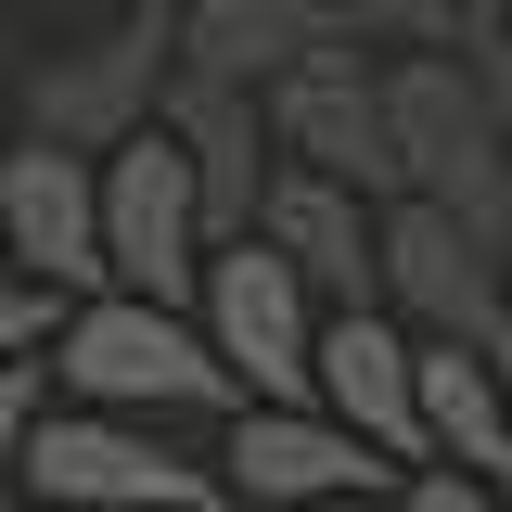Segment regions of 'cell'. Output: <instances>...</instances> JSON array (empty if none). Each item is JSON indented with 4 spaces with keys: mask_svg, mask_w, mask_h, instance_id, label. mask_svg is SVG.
<instances>
[{
    "mask_svg": "<svg viewBox=\"0 0 512 512\" xmlns=\"http://www.w3.org/2000/svg\"><path fill=\"white\" fill-rule=\"evenodd\" d=\"M52 384H64V410H116V423H180V410L244 423V410H256L244 384H231V359L205 346V320H192V308H141V295L64 308Z\"/></svg>",
    "mask_w": 512,
    "mask_h": 512,
    "instance_id": "cell-1",
    "label": "cell"
},
{
    "mask_svg": "<svg viewBox=\"0 0 512 512\" xmlns=\"http://www.w3.org/2000/svg\"><path fill=\"white\" fill-rule=\"evenodd\" d=\"M384 128H397L410 205H448L461 231L512 244V141H500V103L461 52H384Z\"/></svg>",
    "mask_w": 512,
    "mask_h": 512,
    "instance_id": "cell-2",
    "label": "cell"
},
{
    "mask_svg": "<svg viewBox=\"0 0 512 512\" xmlns=\"http://www.w3.org/2000/svg\"><path fill=\"white\" fill-rule=\"evenodd\" d=\"M167 90H180V13H116L103 39H64L52 64H26V141L103 167L128 141H154Z\"/></svg>",
    "mask_w": 512,
    "mask_h": 512,
    "instance_id": "cell-3",
    "label": "cell"
},
{
    "mask_svg": "<svg viewBox=\"0 0 512 512\" xmlns=\"http://www.w3.org/2000/svg\"><path fill=\"white\" fill-rule=\"evenodd\" d=\"M384 320H410L423 346H461V359H500V372H512L500 244L461 231L448 205H384Z\"/></svg>",
    "mask_w": 512,
    "mask_h": 512,
    "instance_id": "cell-4",
    "label": "cell"
},
{
    "mask_svg": "<svg viewBox=\"0 0 512 512\" xmlns=\"http://www.w3.org/2000/svg\"><path fill=\"white\" fill-rule=\"evenodd\" d=\"M192 320H205V346L231 359V384H244L256 410H320V333H333V308L269 244H218Z\"/></svg>",
    "mask_w": 512,
    "mask_h": 512,
    "instance_id": "cell-5",
    "label": "cell"
},
{
    "mask_svg": "<svg viewBox=\"0 0 512 512\" xmlns=\"http://www.w3.org/2000/svg\"><path fill=\"white\" fill-rule=\"evenodd\" d=\"M103 269L141 308H205V269H218V231H205V192H192L180 141H128L103 154Z\"/></svg>",
    "mask_w": 512,
    "mask_h": 512,
    "instance_id": "cell-6",
    "label": "cell"
},
{
    "mask_svg": "<svg viewBox=\"0 0 512 512\" xmlns=\"http://www.w3.org/2000/svg\"><path fill=\"white\" fill-rule=\"evenodd\" d=\"M26 487L39 512H218V461H180L154 423H116V410H52L39 448H26Z\"/></svg>",
    "mask_w": 512,
    "mask_h": 512,
    "instance_id": "cell-7",
    "label": "cell"
},
{
    "mask_svg": "<svg viewBox=\"0 0 512 512\" xmlns=\"http://www.w3.org/2000/svg\"><path fill=\"white\" fill-rule=\"evenodd\" d=\"M0 269L64 295V308L116 295V269H103V167L90 154H52V141L0 154Z\"/></svg>",
    "mask_w": 512,
    "mask_h": 512,
    "instance_id": "cell-8",
    "label": "cell"
},
{
    "mask_svg": "<svg viewBox=\"0 0 512 512\" xmlns=\"http://www.w3.org/2000/svg\"><path fill=\"white\" fill-rule=\"evenodd\" d=\"M218 487L244 512H346V500H397L410 474L384 448H359L333 410H244L218 448Z\"/></svg>",
    "mask_w": 512,
    "mask_h": 512,
    "instance_id": "cell-9",
    "label": "cell"
},
{
    "mask_svg": "<svg viewBox=\"0 0 512 512\" xmlns=\"http://www.w3.org/2000/svg\"><path fill=\"white\" fill-rule=\"evenodd\" d=\"M269 141H282V167L346 180L359 205H410L397 128H384V52H333V64H308V77H282V90H269Z\"/></svg>",
    "mask_w": 512,
    "mask_h": 512,
    "instance_id": "cell-10",
    "label": "cell"
},
{
    "mask_svg": "<svg viewBox=\"0 0 512 512\" xmlns=\"http://www.w3.org/2000/svg\"><path fill=\"white\" fill-rule=\"evenodd\" d=\"M256 244L282 256L295 282H308L333 320L384 308V205H359L346 180H308V167H282L269 205H256Z\"/></svg>",
    "mask_w": 512,
    "mask_h": 512,
    "instance_id": "cell-11",
    "label": "cell"
},
{
    "mask_svg": "<svg viewBox=\"0 0 512 512\" xmlns=\"http://www.w3.org/2000/svg\"><path fill=\"white\" fill-rule=\"evenodd\" d=\"M320 410L359 448H384L397 474H423V461H436V448H423V333L384 320V308L333 320V333H320Z\"/></svg>",
    "mask_w": 512,
    "mask_h": 512,
    "instance_id": "cell-12",
    "label": "cell"
},
{
    "mask_svg": "<svg viewBox=\"0 0 512 512\" xmlns=\"http://www.w3.org/2000/svg\"><path fill=\"white\" fill-rule=\"evenodd\" d=\"M154 128L180 141L192 192H205V231H218V244H256V205H269V180H282L269 103H256V90H218V77H180Z\"/></svg>",
    "mask_w": 512,
    "mask_h": 512,
    "instance_id": "cell-13",
    "label": "cell"
},
{
    "mask_svg": "<svg viewBox=\"0 0 512 512\" xmlns=\"http://www.w3.org/2000/svg\"><path fill=\"white\" fill-rule=\"evenodd\" d=\"M333 52H372V39H346L320 0H205V13H180V77H218V90H256V103Z\"/></svg>",
    "mask_w": 512,
    "mask_h": 512,
    "instance_id": "cell-14",
    "label": "cell"
},
{
    "mask_svg": "<svg viewBox=\"0 0 512 512\" xmlns=\"http://www.w3.org/2000/svg\"><path fill=\"white\" fill-rule=\"evenodd\" d=\"M320 13L372 52H461V26H474V0H320Z\"/></svg>",
    "mask_w": 512,
    "mask_h": 512,
    "instance_id": "cell-15",
    "label": "cell"
},
{
    "mask_svg": "<svg viewBox=\"0 0 512 512\" xmlns=\"http://www.w3.org/2000/svg\"><path fill=\"white\" fill-rule=\"evenodd\" d=\"M52 333H64V295H39V282H13V269H0V384L39 372V359H52Z\"/></svg>",
    "mask_w": 512,
    "mask_h": 512,
    "instance_id": "cell-16",
    "label": "cell"
},
{
    "mask_svg": "<svg viewBox=\"0 0 512 512\" xmlns=\"http://www.w3.org/2000/svg\"><path fill=\"white\" fill-rule=\"evenodd\" d=\"M39 423H52V359H39V372H13V384H0V487L26 474V448H39Z\"/></svg>",
    "mask_w": 512,
    "mask_h": 512,
    "instance_id": "cell-17",
    "label": "cell"
},
{
    "mask_svg": "<svg viewBox=\"0 0 512 512\" xmlns=\"http://www.w3.org/2000/svg\"><path fill=\"white\" fill-rule=\"evenodd\" d=\"M461 64L487 77V103H500V141H512V26H500V13H474V26H461Z\"/></svg>",
    "mask_w": 512,
    "mask_h": 512,
    "instance_id": "cell-18",
    "label": "cell"
},
{
    "mask_svg": "<svg viewBox=\"0 0 512 512\" xmlns=\"http://www.w3.org/2000/svg\"><path fill=\"white\" fill-rule=\"evenodd\" d=\"M397 512H512V500H500V487H474V474H410Z\"/></svg>",
    "mask_w": 512,
    "mask_h": 512,
    "instance_id": "cell-19",
    "label": "cell"
},
{
    "mask_svg": "<svg viewBox=\"0 0 512 512\" xmlns=\"http://www.w3.org/2000/svg\"><path fill=\"white\" fill-rule=\"evenodd\" d=\"M116 13H205V0H116Z\"/></svg>",
    "mask_w": 512,
    "mask_h": 512,
    "instance_id": "cell-20",
    "label": "cell"
},
{
    "mask_svg": "<svg viewBox=\"0 0 512 512\" xmlns=\"http://www.w3.org/2000/svg\"><path fill=\"white\" fill-rule=\"evenodd\" d=\"M346 512H397V500H346Z\"/></svg>",
    "mask_w": 512,
    "mask_h": 512,
    "instance_id": "cell-21",
    "label": "cell"
},
{
    "mask_svg": "<svg viewBox=\"0 0 512 512\" xmlns=\"http://www.w3.org/2000/svg\"><path fill=\"white\" fill-rule=\"evenodd\" d=\"M474 13H512V0H474Z\"/></svg>",
    "mask_w": 512,
    "mask_h": 512,
    "instance_id": "cell-22",
    "label": "cell"
},
{
    "mask_svg": "<svg viewBox=\"0 0 512 512\" xmlns=\"http://www.w3.org/2000/svg\"><path fill=\"white\" fill-rule=\"evenodd\" d=\"M500 282H512V244H500Z\"/></svg>",
    "mask_w": 512,
    "mask_h": 512,
    "instance_id": "cell-23",
    "label": "cell"
},
{
    "mask_svg": "<svg viewBox=\"0 0 512 512\" xmlns=\"http://www.w3.org/2000/svg\"><path fill=\"white\" fill-rule=\"evenodd\" d=\"M500 26H512V13H500Z\"/></svg>",
    "mask_w": 512,
    "mask_h": 512,
    "instance_id": "cell-24",
    "label": "cell"
}]
</instances>
